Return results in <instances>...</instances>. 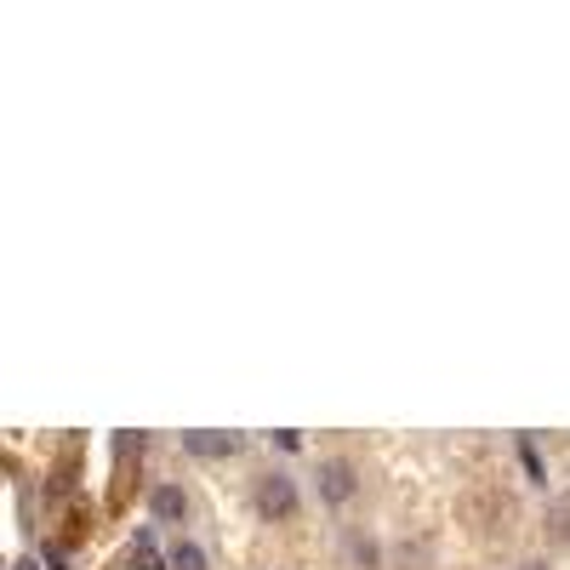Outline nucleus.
I'll return each mask as SVG.
<instances>
[{
	"instance_id": "7",
	"label": "nucleus",
	"mask_w": 570,
	"mask_h": 570,
	"mask_svg": "<svg viewBox=\"0 0 570 570\" xmlns=\"http://www.w3.org/2000/svg\"><path fill=\"white\" fill-rule=\"evenodd\" d=\"M131 564H137V570H160V559H155V542H149V537H137V553H131Z\"/></svg>"
},
{
	"instance_id": "9",
	"label": "nucleus",
	"mask_w": 570,
	"mask_h": 570,
	"mask_svg": "<svg viewBox=\"0 0 570 570\" xmlns=\"http://www.w3.org/2000/svg\"><path fill=\"white\" fill-rule=\"evenodd\" d=\"M12 570H40V564H35V559H18V564H12Z\"/></svg>"
},
{
	"instance_id": "5",
	"label": "nucleus",
	"mask_w": 570,
	"mask_h": 570,
	"mask_svg": "<svg viewBox=\"0 0 570 570\" xmlns=\"http://www.w3.org/2000/svg\"><path fill=\"white\" fill-rule=\"evenodd\" d=\"M548 537H553V542H570V497L548 508Z\"/></svg>"
},
{
	"instance_id": "6",
	"label": "nucleus",
	"mask_w": 570,
	"mask_h": 570,
	"mask_svg": "<svg viewBox=\"0 0 570 570\" xmlns=\"http://www.w3.org/2000/svg\"><path fill=\"white\" fill-rule=\"evenodd\" d=\"M171 570H206V553L195 542H177L171 548Z\"/></svg>"
},
{
	"instance_id": "1",
	"label": "nucleus",
	"mask_w": 570,
	"mask_h": 570,
	"mask_svg": "<svg viewBox=\"0 0 570 570\" xmlns=\"http://www.w3.org/2000/svg\"><path fill=\"white\" fill-rule=\"evenodd\" d=\"M257 513L263 519H292L297 513V485H292V473H263L257 491H252Z\"/></svg>"
},
{
	"instance_id": "8",
	"label": "nucleus",
	"mask_w": 570,
	"mask_h": 570,
	"mask_svg": "<svg viewBox=\"0 0 570 570\" xmlns=\"http://www.w3.org/2000/svg\"><path fill=\"white\" fill-rule=\"evenodd\" d=\"M513 570H548V564L542 559H525V564H513Z\"/></svg>"
},
{
	"instance_id": "3",
	"label": "nucleus",
	"mask_w": 570,
	"mask_h": 570,
	"mask_svg": "<svg viewBox=\"0 0 570 570\" xmlns=\"http://www.w3.org/2000/svg\"><path fill=\"white\" fill-rule=\"evenodd\" d=\"M183 451H188V456H206V462H217V456H234V451H240V434H217V428H195V434H183Z\"/></svg>"
},
{
	"instance_id": "2",
	"label": "nucleus",
	"mask_w": 570,
	"mask_h": 570,
	"mask_svg": "<svg viewBox=\"0 0 570 570\" xmlns=\"http://www.w3.org/2000/svg\"><path fill=\"white\" fill-rule=\"evenodd\" d=\"M360 491V480H354V462H343V456H331V462H320V497L325 502H348Z\"/></svg>"
},
{
	"instance_id": "4",
	"label": "nucleus",
	"mask_w": 570,
	"mask_h": 570,
	"mask_svg": "<svg viewBox=\"0 0 570 570\" xmlns=\"http://www.w3.org/2000/svg\"><path fill=\"white\" fill-rule=\"evenodd\" d=\"M149 508H155V519H166V525H177V519H188V497H183V485H155Z\"/></svg>"
}]
</instances>
